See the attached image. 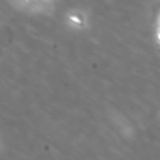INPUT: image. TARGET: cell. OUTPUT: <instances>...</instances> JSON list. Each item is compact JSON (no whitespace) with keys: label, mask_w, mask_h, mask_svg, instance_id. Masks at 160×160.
Returning <instances> with one entry per match:
<instances>
[{"label":"cell","mask_w":160,"mask_h":160,"mask_svg":"<svg viewBox=\"0 0 160 160\" xmlns=\"http://www.w3.org/2000/svg\"><path fill=\"white\" fill-rule=\"evenodd\" d=\"M158 39L160 41V21H159V26H158Z\"/></svg>","instance_id":"6da1fadb"}]
</instances>
